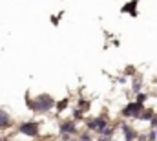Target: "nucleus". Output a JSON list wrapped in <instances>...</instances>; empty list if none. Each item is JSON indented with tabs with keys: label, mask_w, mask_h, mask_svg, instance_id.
<instances>
[{
	"label": "nucleus",
	"mask_w": 157,
	"mask_h": 141,
	"mask_svg": "<svg viewBox=\"0 0 157 141\" xmlns=\"http://www.w3.org/2000/svg\"><path fill=\"white\" fill-rule=\"evenodd\" d=\"M26 105H28V108H29L33 114L44 115V114H49L51 110H55L57 101H55V97L49 95V94H39V95H35V97L26 95Z\"/></svg>",
	"instance_id": "1"
},
{
	"label": "nucleus",
	"mask_w": 157,
	"mask_h": 141,
	"mask_svg": "<svg viewBox=\"0 0 157 141\" xmlns=\"http://www.w3.org/2000/svg\"><path fill=\"white\" fill-rule=\"evenodd\" d=\"M17 134L28 138V139H35L40 136V125L37 121H22L17 127Z\"/></svg>",
	"instance_id": "2"
},
{
	"label": "nucleus",
	"mask_w": 157,
	"mask_h": 141,
	"mask_svg": "<svg viewBox=\"0 0 157 141\" xmlns=\"http://www.w3.org/2000/svg\"><path fill=\"white\" fill-rule=\"evenodd\" d=\"M59 132H60V136H62L64 141H70L71 138L78 136L77 123H75L73 119H66V121H62V123L59 125Z\"/></svg>",
	"instance_id": "3"
},
{
	"label": "nucleus",
	"mask_w": 157,
	"mask_h": 141,
	"mask_svg": "<svg viewBox=\"0 0 157 141\" xmlns=\"http://www.w3.org/2000/svg\"><path fill=\"white\" fill-rule=\"evenodd\" d=\"M108 125H110V121H108L106 115H95V117H91V119L86 121V128L91 134H101V130L104 127H108Z\"/></svg>",
	"instance_id": "4"
},
{
	"label": "nucleus",
	"mask_w": 157,
	"mask_h": 141,
	"mask_svg": "<svg viewBox=\"0 0 157 141\" xmlns=\"http://www.w3.org/2000/svg\"><path fill=\"white\" fill-rule=\"evenodd\" d=\"M143 108H144V106L139 105L137 101H130L128 105L121 110V117H124V119H139Z\"/></svg>",
	"instance_id": "5"
},
{
	"label": "nucleus",
	"mask_w": 157,
	"mask_h": 141,
	"mask_svg": "<svg viewBox=\"0 0 157 141\" xmlns=\"http://www.w3.org/2000/svg\"><path fill=\"white\" fill-rule=\"evenodd\" d=\"M13 125H15L13 115H11L6 108L0 106V130H7V128H11Z\"/></svg>",
	"instance_id": "6"
},
{
	"label": "nucleus",
	"mask_w": 157,
	"mask_h": 141,
	"mask_svg": "<svg viewBox=\"0 0 157 141\" xmlns=\"http://www.w3.org/2000/svg\"><path fill=\"white\" fill-rule=\"evenodd\" d=\"M121 128H122V136H124V141H135L139 138V132L132 127V125H128V123H122L121 125Z\"/></svg>",
	"instance_id": "7"
},
{
	"label": "nucleus",
	"mask_w": 157,
	"mask_h": 141,
	"mask_svg": "<svg viewBox=\"0 0 157 141\" xmlns=\"http://www.w3.org/2000/svg\"><path fill=\"white\" fill-rule=\"evenodd\" d=\"M137 4H139V0H132V4L128 2V4L122 7V13H128V11H130V15L135 17V15H137Z\"/></svg>",
	"instance_id": "8"
},
{
	"label": "nucleus",
	"mask_w": 157,
	"mask_h": 141,
	"mask_svg": "<svg viewBox=\"0 0 157 141\" xmlns=\"http://www.w3.org/2000/svg\"><path fill=\"white\" fill-rule=\"evenodd\" d=\"M113 134H115V127H112V125H108V127H104L102 130H101V138H113Z\"/></svg>",
	"instance_id": "9"
},
{
	"label": "nucleus",
	"mask_w": 157,
	"mask_h": 141,
	"mask_svg": "<svg viewBox=\"0 0 157 141\" xmlns=\"http://www.w3.org/2000/svg\"><path fill=\"white\" fill-rule=\"evenodd\" d=\"M155 114L152 112V110H146V108H143V112H141V115H139V119H143V121H152V117H154Z\"/></svg>",
	"instance_id": "10"
},
{
	"label": "nucleus",
	"mask_w": 157,
	"mask_h": 141,
	"mask_svg": "<svg viewBox=\"0 0 157 141\" xmlns=\"http://www.w3.org/2000/svg\"><path fill=\"white\" fill-rule=\"evenodd\" d=\"M135 101H137L139 105L144 106V103L148 101V95H146V94H143V92H139V94H137V97H135Z\"/></svg>",
	"instance_id": "11"
},
{
	"label": "nucleus",
	"mask_w": 157,
	"mask_h": 141,
	"mask_svg": "<svg viewBox=\"0 0 157 141\" xmlns=\"http://www.w3.org/2000/svg\"><path fill=\"white\" fill-rule=\"evenodd\" d=\"M78 141H95L91 138V132H82V134H78Z\"/></svg>",
	"instance_id": "12"
},
{
	"label": "nucleus",
	"mask_w": 157,
	"mask_h": 141,
	"mask_svg": "<svg viewBox=\"0 0 157 141\" xmlns=\"http://www.w3.org/2000/svg\"><path fill=\"white\" fill-rule=\"evenodd\" d=\"M132 88H133V92H137V94H139V92H141V79H135Z\"/></svg>",
	"instance_id": "13"
},
{
	"label": "nucleus",
	"mask_w": 157,
	"mask_h": 141,
	"mask_svg": "<svg viewBox=\"0 0 157 141\" xmlns=\"http://www.w3.org/2000/svg\"><path fill=\"white\" fill-rule=\"evenodd\" d=\"M95 141H115V139H113V138H101V136H99Z\"/></svg>",
	"instance_id": "14"
},
{
	"label": "nucleus",
	"mask_w": 157,
	"mask_h": 141,
	"mask_svg": "<svg viewBox=\"0 0 157 141\" xmlns=\"http://www.w3.org/2000/svg\"><path fill=\"white\" fill-rule=\"evenodd\" d=\"M0 141H11V139H7V138H0Z\"/></svg>",
	"instance_id": "15"
},
{
	"label": "nucleus",
	"mask_w": 157,
	"mask_h": 141,
	"mask_svg": "<svg viewBox=\"0 0 157 141\" xmlns=\"http://www.w3.org/2000/svg\"><path fill=\"white\" fill-rule=\"evenodd\" d=\"M55 141H64V139H55Z\"/></svg>",
	"instance_id": "16"
}]
</instances>
